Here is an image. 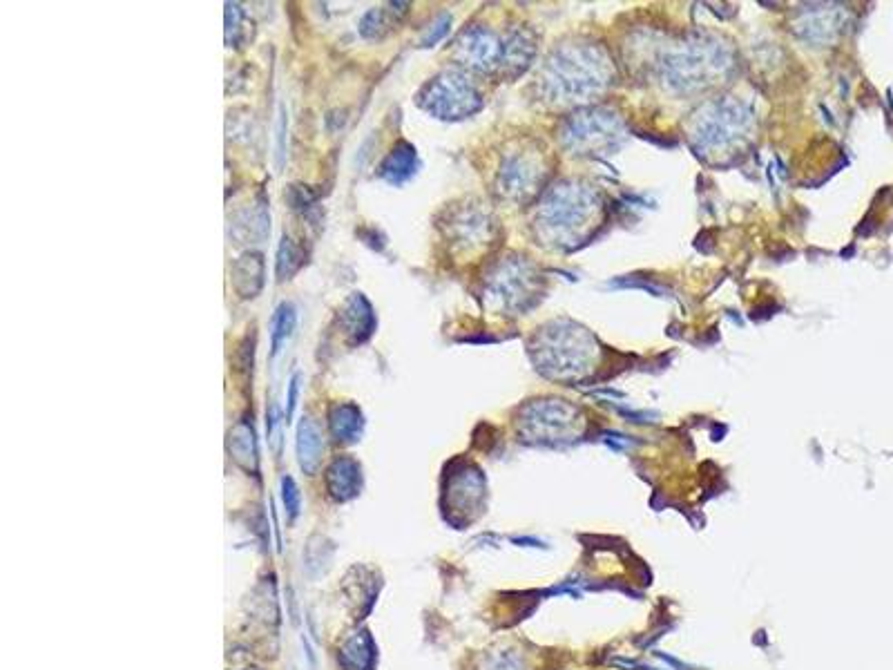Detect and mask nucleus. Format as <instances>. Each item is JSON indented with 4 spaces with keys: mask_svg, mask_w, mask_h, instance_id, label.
<instances>
[{
    "mask_svg": "<svg viewBox=\"0 0 893 670\" xmlns=\"http://www.w3.org/2000/svg\"><path fill=\"white\" fill-rule=\"evenodd\" d=\"M592 206L590 197L583 190H576L574 186H556L547 199L541 204L539 210V226L543 224L547 231L568 233L574 228H581L585 219H588V208Z\"/></svg>",
    "mask_w": 893,
    "mask_h": 670,
    "instance_id": "nucleus-4",
    "label": "nucleus"
},
{
    "mask_svg": "<svg viewBox=\"0 0 893 670\" xmlns=\"http://www.w3.org/2000/svg\"><path fill=\"white\" fill-rule=\"evenodd\" d=\"M449 23H451V18H449V14H440L438 18H436V23L431 25V30L425 34V38H422L420 41V45L422 47H431L434 43H438L440 38H443L447 32H449Z\"/></svg>",
    "mask_w": 893,
    "mask_h": 670,
    "instance_id": "nucleus-21",
    "label": "nucleus"
},
{
    "mask_svg": "<svg viewBox=\"0 0 893 670\" xmlns=\"http://www.w3.org/2000/svg\"><path fill=\"white\" fill-rule=\"evenodd\" d=\"M532 273L523 262L507 260L496 266L487 280V295L507 311H525L527 300L532 298Z\"/></svg>",
    "mask_w": 893,
    "mask_h": 670,
    "instance_id": "nucleus-5",
    "label": "nucleus"
},
{
    "mask_svg": "<svg viewBox=\"0 0 893 670\" xmlns=\"http://www.w3.org/2000/svg\"><path fill=\"white\" fill-rule=\"evenodd\" d=\"M483 670H523V666L512 655H496L489 659Z\"/></svg>",
    "mask_w": 893,
    "mask_h": 670,
    "instance_id": "nucleus-23",
    "label": "nucleus"
},
{
    "mask_svg": "<svg viewBox=\"0 0 893 670\" xmlns=\"http://www.w3.org/2000/svg\"><path fill=\"white\" fill-rule=\"evenodd\" d=\"M248 38L246 30V12L242 5L228 3L226 5V45L228 47H242V43Z\"/></svg>",
    "mask_w": 893,
    "mask_h": 670,
    "instance_id": "nucleus-19",
    "label": "nucleus"
},
{
    "mask_svg": "<svg viewBox=\"0 0 893 670\" xmlns=\"http://www.w3.org/2000/svg\"><path fill=\"white\" fill-rule=\"evenodd\" d=\"M505 38H498L492 30L483 25H469L460 32L454 43V56L467 70L489 74L503 67Z\"/></svg>",
    "mask_w": 893,
    "mask_h": 670,
    "instance_id": "nucleus-3",
    "label": "nucleus"
},
{
    "mask_svg": "<svg viewBox=\"0 0 893 670\" xmlns=\"http://www.w3.org/2000/svg\"><path fill=\"white\" fill-rule=\"evenodd\" d=\"M295 449H297V463H300L302 472L309 476L318 472L320 461H322V452H324V440H322L320 425L315 423L311 416H304L300 427H297Z\"/></svg>",
    "mask_w": 893,
    "mask_h": 670,
    "instance_id": "nucleus-11",
    "label": "nucleus"
},
{
    "mask_svg": "<svg viewBox=\"0 0 893 670\" xmlns=\"http://www.w3.org/2000/svg\"><path fill=\"white\" fill-rule=\"evenodd\" d=\"M416 170H418L416 148L407 141H398L396 146L387 152V157L382 159L378 175L387 181V184L400 186L414 177Z\"/></svg>",
    "mask_w": 893,
    "mask_h": 670,
    "instance_id": "nucleus-10",
    "label": "nucleus"
},
{
    "mask_svg": "<svg viewBox=\"0 0 893 670\" xmlns=\"http://www.w3.org/2000/svg\"><path fill=\"white\" fill-rule=\"evenodd\" d=\"M288 201H291V208L304 210L313 204L315 195L306 186H291V190H288Z\"/></svg>",
    "mask_w": 893,
    "mask_h": 670,
    "instance_id": "nucleus-22",
    "label": "nucleus"
},
{
    "mask_svg": "<svg viewBox=\"0 0 893 670\" xmlns=\"http://www.w3.org/2000/svg\"><path fill=\"white\" fill-rule=\"evenodd\" d=\"M228 449L230 456L235 458V463L239 467H244L246 472L257 474V440H255V432L253 425H248L246 420L237 423L233 429H230V438H228Z\"/></svg>",
    "mask_w": 893,
    "mask_h": 670,
    "instance_id": "nucleus-16",
    "label": "nucleus"
},
{
    "mask_svg": "<svg viewBox=\"0 0 893 670\" xmlns=\"http://www.w3.org/2000/svg\"><path fill=\"white\" fill-rule=\"evenodd\" d=\"M418 105L436 119L460 121L483 108V97L467 74L447 70L418 92Z\"/></svg>",
    "mask_w": 893,
    "mask_h": 670,
    "instance_id": "nucleus-2",
    "label": "nucleus"
},
{
    "mask_svg": "<svg viewBox=\"0 0 893 670\" xmlns=\"http://www.w3.org/2000/svg\"><path fill=\"white\" fill-rule=\"evenodd\" d=\"M338 320L351 344L367 342L376 331V313H373L371 302L362 293H353L344 300Z\"/></svg>",
    "mask_w": 893,
    "mask_h": 670,
    "instance_id": "nucleus-7",
    "label": "nucleus"
},
{
    "mask_svg": "<svg viewBox=\"0 0 893 670\" xmlns=\"http://www.w3.org/2000/svg\"><path fill=\"white\" fill-rule=\"evenodd\" d=\"M295 322H297V313L295 306L291 302H284L277 306V311L273 315V327H271V353L277 356L282 349V344L291 338V333L295 331Z\"/></svg>",
    "mask_w": 893,
    "mask_h": 670,
    "instance_id": "nucleus-18",
    "label": "nucleus"
},
{
    "mask_svg": "<svg viewBox=\"0 0 893 670\" xmlns=\"http://www.w3.org/2000/svg\"><path fill=\"white\" fill-rule=\"evenodd\" d=\"M304 266V251L297 246L291 237L284 235L280 248H277V262H275V273L277 280H291V277L300 271Z\"/></svg>",
    "mask_w": 893,
    "mask_h": 670,
    "instance_id": "nucleus-17",
    "label": "nucleus"
},
{
    "mask_svg": "<svg viewBox=\"0 0 893 670\" xmlns=\"http://www.w3.org/2000/svg\"><path fill=\"white\" fill-rule=\"evenodd\" d=\"M329 427L333 438L342 445H351L360 440L364 429V416L353 402H335L329 411Z\"/></svg>",
    "mask_w": 893,
    "mask_h": 670,
    "instance_id": "nucleus-13",
    "label": "nucleus"
},
{
    "mask_svg": "<svg viewBox=\"0 0 893 670\" xmlns=\"http://www.w3.org/2000/svg\"><path fill=\"white\" fill-rule=\"evenodd\" d=\"M297 394H300V373H295L291 378V385H288V407H286V420L293 418V411L297 405Z\"/></svg>",
    "mask_w": 893,
    "mask_h": 670,
    "instance_id": "nucleus-24",
    "label": "nucleus"
},
{
    "mask_svg": "<svg viewBox=\"0 0 893 670\" xmlns=\"http://www.w3.org/2000/svg\"><path fill=\"white\" fill-rule=\"evenodd\" d=\"M230 284H233L239 298L251 300L264 286V257L262 253L248 251L239 255L230 266Z\"/></svg>",
    "mask_w": 893,
    "mask_h": 670,
    "instance_id": "nucleus-9",
    "label": "nucleus"
},
{
    "mask_svg": "<svg viewBox=\"0 0 893 670\" xmlns=\"http://www.w3.org/2000/svg\"><path fill=\"white\" fill-rule=\"evenodd\" d=\"M344 670H373L376 664V644L369 633H355L344 641L338 655Z\"/></svg>",
    "mask_w": 893,
    "mask_h": 670,
    "instance_id": "nucleus-15",
    "label": "nucleus"
},
{
    "mask_svg": "<svg viewBox=\"0 0 893 670\" xmlns=\"http://www.w3.org/2000/svg\"><path fill=\"white\" fill-rule=\"evenodd\" d=\"M409 3H389L384 7H373L360 21V34L364 38H382L391 30H396V25L402 16L407 14Z\"/></svg>",
    "mask_w": 893,
    "mask_h": 670,
    "instance_id": "nucleus-14",
    "label": "nucleus"
},
{
    "mask_svg": "<svg viewBox=\"0 0 893 670\" xmlns=\"http://www.w3.org/2000/svg\"><path fill=\"white\" fill-rule=\"evenodd\" d=\"M326 490L333 501H351L362 490V467L349 456H340L326 469Z\"/></svg>",
    "mask_w": 893,
    "mask_h": 670,
    "instance_id": "nucleus-8",
    "label": "nucleus"
},
{
    "mask_svg": "<svg viewBox=\"0 0 893 670\" xmlns=\"http://www.w3.org/2000/svg\"><path fill=\"white\" fill-rule=\"evenodd\" d=\"M282 501L288 516L295 519L297 512H300V490H297V485L291 476L282 478Z\"/></svg>",
    "mask_w": 893,
    "mask_h": 670,
    "instance_id": "nucleus-20",
    "label": "nucleus"
},
{
    "mask_svg": "<svg viewBox=\"0 0 893 670\" xmlns=\"http://www.w3.org/2000/svg\"><path fill=\"white\" fill-rule=\"evenodd\" d=\"M242 670H262V668H255V666H253V668H242Z\"/></svg>",
    "mask_w": 893,
    "mask_h": 670,
    "instance_id": "nucleus-25",
    "label": "nucleus"
},
{
    "mask_svg": "<svg viewBox=\"0 0 893 670\" xmlns=\"http://www.w3.org/2000/svg\"><path fill=\"white\" fill-rule=\"evenodd\" d=\"M539 184V166L523 155H512L503 161L498 172V193L507 199H523L534 193Z\"/></svg>",
    "mask_w": 893,
    "mask_h": 670,
    "instance_id": "nucleus-6",
    "label": "nucleus"
},
{
    "mask_svg": "<svg viewBox=\"0 0 893 670\" xmlns=\"http://www.w3.org/2000/svg\"><path fill=\"white\" fill-rule=\"evenodd\" d=\"M606 65L590 47H572L554 54L547 63L545 81L556 88L563 101L585 99L606 85Z\"/></svg>",
    "mask_w": 893,
    "mask_h": 670,
    "instance_id": "nucleus-1",
    "label": "nucleus"
},
{
    "mask_svg": "<svg viewBox=\"0 0 893 670\" xmlns=\"http://www.w3.org/2000/svg\"><path fill=\"white\" fill-rule=\"evenodd\" d=\"M489 228H492V224H489V215L483 213V210H478L476 206H465L456 210L447 224V231L449 235H454L456 244L465 242L480 244L478 239L489 235Z\"/></svg>",
    "mask_w": 893,
    "mask_h": 670,
    "instance_id": "nucleus-12",
    "label": "nucleus"
}]
</instances>
